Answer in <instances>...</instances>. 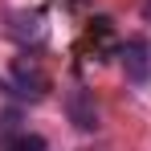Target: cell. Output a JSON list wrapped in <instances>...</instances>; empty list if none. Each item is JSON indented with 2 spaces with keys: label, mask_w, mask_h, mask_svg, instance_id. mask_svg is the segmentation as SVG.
<instances>
[{
  "label": "cell",
  "mask_w": 151,
  "mask_h": 151,
  "mask_svg": "<svg viewBox=\"0 0 151 151\" xmlns=\"http://www.w3.org/2000/svg\"><path fill=\"white\" fill-rule=\"evenodd\" d=\"M119 61H123V74L127 82H135V86H143L151 78V49L143 37H131V41H123L119 45Z\"/></svg>",
  "instance_id": "1"
},
{
  "label": "cell",
  "mask_w": 151,
  "mask_h": 151,
  "mask_svg": "<svg viewBox=\"0 0 151 151\" xmlns=\"http://www.w3.org/2000/svg\"><path fill=\"white\" fill-rule=\"evenodd\" d=\"M8 33H12L21 45H41V41L49 37L45 12H37V8H33V12H25V8H21V12H12V17H8Z\"/></svg>",
  "instance_id": "2"
},
{
  "label": "cell",
  "mask_w": 151,
  "mask_h": 151,
  "mask_svg": "<svg viewBox=\"0 0 151 151\" xmlns=\"http://www.w3.org/2000/svg\"><path fill=\"white\" fill-rule=\"evenodd\" d=\"M65 114L78 131H98V110H94V98H90L86 86H74L65 94Z\"/></svg>",
  "instance_id": "3"
},
{
  "label": "cell",
  "mask_w": 151,
  "mask_h": 151,
  "mask_svg": "<svg viewBox=\"0 0 151 151\" xmlns=\"http://www.w3.org/2000/svg\"><path fill=\"white\" fill-rule=\"evenodd\" d=\"M12 82H17V94H25V98H41L49 90V78L41 74V65H33L29 57L12 61Z\"/></svg>",
  "instance_id": "4"
},
{
  "label": "cell",
  "mask_w": 151,
  "mask_h": 151,
  "mask_svg": "<svg viewBox=\"0 0 151 151\" xmlns=\"http://www.w3.org/2000/svg\"><path fill=\"white\" fill-rule=\"evenodd\" d=\"M0 151H45V139L41 135H4V147Z\"/></svg>",
  "instance_id": "5"
},
{
  "label": "cell",
  "mask_w": 151,
  "mask_h": 151,
  "mask_svg": "<svg viewBox=\"0 0 151 151\" xmlns=\"http://www.w3.org/2000/svg\"><path fill=\"white\" fill-rule=\"evenodd\" d=\"M143 17H147V21H151V0H147V4H143Z\"/></svg>",
  "instance_id": "6"
}]
</instances>
